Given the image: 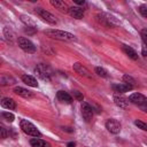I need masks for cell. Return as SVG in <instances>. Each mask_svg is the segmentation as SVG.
I'll return each mask as SVG.
<instances>
[{
	"label": "cell",
	"instance_id": "1",
	"mask_svg": "<svg viewBox=\"0 0 147 147\" xmlns=\"http://www.w3.org/2000/svg\"><path fill=\"white\" fill-rule=\"evenodd\" d=\"M45 34L52 39H56V40H61V41H77V37L75 34L63 31V30L48 29V30H45Z\"/></svg>",
	"mask_w": 147,
	"mask_h": 147
},
{
	"label": "cell",
	"instance_id": "2",
	"mask_svg": "<svg viewBox=\"0 0 147 147\" xmlns=\"http://www.w3.org/2000/svg\"><path fill=\"white\" fill-rule=\"evenodd\" d=\"M95 18L100 24L105 25L106 28H115L119 23L114 16H111V15H109L107 13H100V14H98L95 16Z\"/></svg>",
	"mask_w": 147,
	"mask_h": 147
},
{
	"label": "cell",
	"instance_id": "3",
	"mask_svg": "<svg viewBox=\"0 0 147 147\" xmlns=\"http://www.w3.org/2000/svg\"><path fill=\"white\" fill-rule=\"evenodd\" d=\"M20 126H21L22 131H23L25 134H28V136L36 137V138L41 136L40 131L36 127V125H33V124H32L31 122H29L28 119H22V121L20 122Z\"/></svg>",
	"mask_w": 147,
	"mask_h": 147
},
{
	"label": "cell",
	"instance_id": "4",
	"mask_svg": "<svg viewBox=\"0 0 147 147\" xmlns=\"http://www.w3.org/2000/svg\"><path fill=\"white\" fill-rule=\"evenodd\" d=\"M34 72L37 74L38 77H40L42 80H51L52 76H53V71L52 69L47 65V64H44V63H40L34 69Z\"/></svg>",
	"mask_w": 147,
	"mask_h": 147
},
{
	"label": "cell",
	"instance_id": "5",
	"mask_svg": "<svg viewBox=\"0 0 147 147\" xmlns=\"http://www.w3.org/2000/svg\"><path fill=\"white\" fill-rule=\"evenodd\" d=\"M16 41H17L20 48H21L22 51H24L25 53H28V54H33V53L36 52V46H34V45L32 44V41H30L28 38H25V37H18Z\"/></svg>",
	"mask_w": 147,
	"mask_h": 147
},
{
	"label": "cell",
	"instance_id": "6",
	"mask_svg": "<svg viewBox=\"0 0 147 147\" xmlns=\"http://www.w3.org/2000/svg\"><path fill=\"white\" fill-rule=\"evenodd\" d=\"M34 11H36L37 15L40 16V18H42V20L46 21L47 23H49V24H52V25L57 24V20H56V17H55L52 13L47 11L46 9H42V8H36Z\"/></svg>",
	"mask_w": 147,
	"mask_h": 147
},
{
	"label": "cell",
	"instance_id": "7",
	"mask_svg": "<svg viewBox=\"0 0 147 147\" xmlns=\"http://www.w3.org/2000/svg\"><path fill=\"white\" fill-rule=\"evenodd\" d=\"M121 123L117 121V119H114V118H109L107 122H106V129L113 133V134H117L121 132Z\"/></svg>",
	"mask_w": 147,
	"mask_h": 147
},
{
	"label": "cell",
	"instance_id": "8",
	"mask_svg": "<svg viewBox=\"0 0 147 147\" xmlns=\"http://www.w3.org/2000/svg\"><path fill=\"white\" fill-rule=\"evenodd\" d=\"M130 102H132L133 105H137V106H140V107H145L146 102H147V99L144 94L141 93H133L129 96L127 99Z\"/></svg>",
	"mask_w": 147,
	"mask_h": 147
},
{
	"label": "cell",
	"instance_id": "9",
	"mask_svg": "<svg viewBox=\"0 0 147 147\" xmlns=\"http://www.w3.org/2000/svg\"><path fill=\"white\" fill-rule=\"evenodd\" d=\"M72 68H74V70H75L78 75H80V76H83V77L92 78V74H91V71H90L86 67H84L82 63L76 62V63H74V64H72Z\"/></svg>",
	"mask_w": 147,
	"mask_h": 147
},
{
	"label": "cell",
	"instance_id": "10",
	"mask_svg": "<svg viewBox=\"0 0 147 147\" xmlns=\"http://www.w3.org/2000/svg\"><path fill=\"white\" fill-rule=\"evenodd\" d=\"M93 114H94L93 108L87 102H83L82 103V115H83V118L86 122H90L93 118Z\"/></svg>",
	"mask_w": 147,
	"mask_h": 147
},
{
	"label": "cell",
	"instance_id": "11",
	"mask_svg": "<svg viewBox=\"0 0 147 147\" xmlns=\"http://www.w3.org/2000/svg\"><path fill=\"white\" fill-rule=\"evenodd\" d=\"M114 102L116 106H118L119 108H127V105H129V100L123 96L122 94H115L114 98H113Z\"/></svg>",
	"mask_w": 147,
	"mask_h": 147
},
{
	"label": "cell",
	"instance_id": "12",
	"mask_svg": "<svg viewBox=\"0 0 147 147\" xmlns=\"http://www.w3.org/2000/svg\"><path fill=\"white\" fill-rule=\"evenodd\" d=\"M68 13H69V15L71 17L77 18V20H80L84 16V9H82L79 7H69Z\"/></svg>",
	"mask_w": 147,
	"mask_h": 147
},
{
	"label": "cell",
	"instance_id": "13",
	"mask_svg": "<svg viewBox=\"0 0 147 147\" xmlns=\"http://www.w3.org/2000/svg\"><path fill=\"white\" fill-rule=\"evenodd\" d=\"M14 93L20 95V96H22V98H25V99H29V98L33 96V93L31 91H29V90H26L24 87H21V86H16L14 88Z\"/></svg>",
	"mask_w": 147,
	"mask_h": 147
},
{
	"label": "cell",
	"instance_id": "14",
	"mask_svg": "<svg viewBox=\"0 0 147 147\" xmlns=\"http://www.w3.org/2000/svg\"><path fill=\"white\" fill-rule=\"evenodd\" d=\"M56 98L59 101H61L63 103H71L72 102V96L65 91H59L56 93Z\"/></svg>",
	"mask_w": 147,
	"mask_h": 147
},
{
	"label": "cell",
	"instance_id": "15",
	"mask_svg": "<svg viewBox=\"0 0 147 147\" xmlns=\"http://www.w3.org/2000/svg\"><path fill=\"white\" fill-rule=\"evenodd\" d=\"M3 36H5L6 40H7L8 42H10V44H14L15 40H17V39H16V36H15V33H14V31H13L10 28H8V26H5V28H3Z\"/></svg>",
	"mask_w": 147,
	"mask_h": 147
},
{
	"label": "cell",
	"instance_id": "16",
	"mask_svg": "<svg viewBox=\"0 0 147 147\" xmlns=\"http://www.w3.org/2000/svg\"><path fill=\"white\" fill-rule=\"evenodd\" d=\"M0 105H1L3 108L9 109V110H13V109L16 108V102H15L11 98H3V99H1Z\"/></svg>",
	"mask_w": 147,
	"mask_h": 147
},
{
	"label": "cell",
	"instance_id": "17",
	"mask_svg": "<svg viewBox=\"0 0 147 147\" xmlns=\"http://www.w3.org/2000/svg\"><path fill=\"white\" fill-rule=\"evenodd\" d=\"M22 80H23V83H25L28 86H31V87H38L37 79H36L33 76H30V75H23V76H22Z\"/></svg>",
	"mask_w": 147,
	"mask_h": 147
},
{
	"label": "cell",
	"instance_id": "18",
	"mask_svg": "<svg viewBox=\"0 0 147 147\" xmlns=\"http://www.w3.org/2000/svg\"><path fill=\"white\" fill-rule=\"evenodd\" d=\"M113 90L115 92H118V93H125L127 91H131L133 87H131L130 85L125 84V83H122V84H117V85H111Z\"/></svg>",
	"mask_w": 147,
	"mask_h": 147
},
{
	"label": "cell",
	"instance_id": "19",
	"mask_svg": "<svg viewBox=\"0 0 147 147\" xmlns=\"http://www.w3.org/2000/svg\"><path fill=\"white\" fill-rule=\"evenodd\" d=\"M123 52L130 57V59H132V60H138V53L132 48V47H130V46H127V45H123Z\"/></svg>",
	"mask_w": 147,
	"mask_h": 147
},
{
	"label": "cell",
	"instance_id": "20",
	"mask_svg": "<svg viewBox=\"0 0 147 147\" xmlns=\"http://www.w3.org/2000/svg\"><path fill=\"white\" fill-rule=\"evenodd\" d=\"M51 5L54 6L55 8L60 9L61 11H65V13H68L69 7H68V5H67L64 1H61V0H52V1H51Z\"/></svg>",
	"mask_w": 147,
	"mask_h": 147
},
{
	"label": "cell",
	"instance_id": "21",
	"mask_svg": "<svg viewBox=\"0 0 147 147\" xmlns=\"http://www.w3.org/2000/svg\"><path fill=\"white\" fill-rule=\"evenodd\" d=\"M30 144L32 147H51V144L42 140V139H39V138H33L30 140Z\"/></svg>",
	"mask_w": 147,
	"mask_h": 147
},
{
	"label": "cell",
	"instance_id": "22",
	"mask_svg": "<svg viewBox=\"0 0 147 147\" xmlns=\"http://www.w3.org/2000/svg\"><path fill=\"white\" fill-rule=\"evenodd\" d=\"M20 18H21V21L28 26V28H34L36 25H37V23L34 22V20L33 18H31L30 16H28V15H25V14H22L21 16H20Z\"/></svg>",
	"mask_w": 147,
	"mask_h": 147
},
{
	"label": "cell",
	"instance_id": "23",
	"mask_svg": "<svg viewBox=\"0 0 147 147\" xmlns=\"http://www.w3.org/2000/svg\"><path fill=\"white\" fill-rule=\"evenodd\" d=\"M123 82H124L125 84L130 85L131 87H134V86L137 85L136 79H134L132 76H130V75H124V76H123Z\"/></svg>",
	"mask_w": 147,
	"mask_h": 147
},
{
	"label": "cell",
	"instance_id": "24",
	"mask_svg": "<svg viewBox=\"0 0 147 147\" xmlns=\"http://www.w3.org/2000/svg\"><path fill=\"white\" fill-rule=\"evenodd\" d=\"M95 74L98 76H100V77H103V78H107L108 77V71L106 69L101 68V67H96L95 68Z\"/></svg>",
	"mask_w": 147,
	"mask_h": 147
},
{
	"label": "cell",
	"instance_id": "25",
	"mask_svg": "<svg viewBox=\"0 0 147 147\" xmlns=\"http://www.w3.org/2000/svg\"><path fill=\"white\" fill-rule=\"evenodd\" d=\"M8 129L2 124V123H0V138H2V139H5V138H8Z\"/></svg>",
	"mask_w": 147,
	"mask_h": 147
},
{
	"label": "cell",
	"instance_id": "26",
	"mask_svg": "<svg viewBox=\"0 0 147 147\" xmlns=\"http://www.w3.org/2000/svg\"><path fill=\"white\" fill-rule=\"evenodd\" d=\"M1 117L3 118V119H6L7 122H14V119H15V116L11 114V113H1Z\"/></svg>",
	"mask_w": 147,
	"mask_h": 147
},
{
	"label": "cell",
	"instance_id": "27",
	"mask_svg": "<svg viewBox=\"0 0 147 147\" xmlns=\"http://www.w3.org/2000/svg\"><path fill=\"white\" fill-rule=\"evenodd\" d=\"M72 95H74V98H75L77 101H83V100H84V95H83V93H80L79 91H72Z\"/></svg>",
	"mask_w": 147,
	"mask_h": 147
},
{
	"label": "cell",
	"instance_id": "28",
	"mask_svg": "<svg viewBox=\"0 0 147 147\" xmlns=\"http://www.w3.org/2000/svg\"><path fill=\"white\" fill-rule=\"evenodd\" d=\"M139 13L142 15V17H147V6L146 5H141L139 7Z\"/></svg>",
	"mask_w": 147,
	"mask_h": 147
},
{
	"label": "cell",
	"instance_id": "29",
	"mask_svg": "<svg viewBox=\"0 0 147 147\" xmlns=\"http://www.w3.org/2000/svg\"><path fill=\"white\" fill-rule=\"evenodd\" d=\"M134 124H136L139 129H141V130H144V131L147 130V125H146L144 122H141V121H138V119H137V121H134Z\"/></svg>",
	"mask_w": 147,
	"mask_h": 147
},
{
	"label": "cell",
	"instance_id": "30",
	"mask_svg": "<svg viewBox=\"0 0 147 147\" xmlns=\"http://www.w3.org/2000/svg\"><path fill=\"white\" fill-rule=\"evenodd\" d=\"M140 36H141L142 42L146 44V40H147V30H146V29H142V30L140 31Z\"/></svg>",
	"mask_w": 147,
	"mask_h": 147
},
{
	"label": "cell",
	"instance_id": "31",
	"mask_svg": "<svg viewBox=\"0 0 147 147\" xmlns=\"http://www.w3.org/2000/svg\"><path fill=\"white\" fill-rule=\"evenodd\" d=\"M141 54H142V56H147V52H146V44H142V49H141Z\"/></svg>",
	"mask_w": 147,
	"mask_h": 147
},
{
	"label": "cell",
	"instance_id": "32",
	"mask_svg": "<svg viewBox=\"0 0 147 147\" xmlns=\"http://www.w3.org/2000/svg\"><path fill=\"white\" fill-rule=\"evenodd\" d=\"M75 2H76L77 5H84V3H85V1H78V0H76Z\"/></svg>",
	"mask_w": 147,
	"mask_h": 147
},
{
	"label": "cell",
	"instance_id": "33",
	"mask_svg": "<svg viewBox=\"0 0 147 147\" xmlns=\"http://www.w3.org/2000/svg\"><path fill=\"white\" fill-rule=\"evenodd\" d=\"M67 147H75V142H69L67 145Z\"/></svg>",
	"mask_w": 147,
	"mask_h": 147
},
{
	"label": "cell",
	"instance_id": "34",
	"mask_svg": "<svg viewBox=\"0 0 147 147\" xmlns=\"http://www.w3.org/2000/svg\"><path fill=\"white\" fill-rule=\"evenodd\" d=\"M0 65H1V63H0Z\"/></svg>",
	"mask_w": 147,
	"mask_h": 147
}]
</instances>
